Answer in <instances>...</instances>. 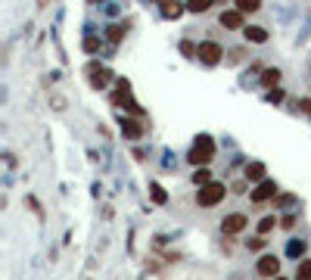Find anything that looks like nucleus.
Returning a JSON list of instances; mask_svg holds the SVG:
<instances>
[{
    "instance_id": "1",
    "label": "nucleus",
    "mask_w": 311,
    "mask_h": 280,
    "mask_svg": "<svg viewBox=\"0 0 311 280\" xmlns=\"http://www.w3.org/2000/svg\"><path fill=\"white\" fill-rule=\"evenodd\" d=\"M212 156H215V140L209 134H199L196 143H193V149H190V165H196V168L199 165H209Z\"/></svg>"
},
{
    "instance_id": "2",
    "label": "nucleus",
    "mask_w": 311,
    "mask_h": 280,
    "mask_svg": "<svg viewBox=\"0 0 311 280\" xmlns=\"http://www.w3.org/2000/svg\"><path fill=\"white\" fill-rule=\"evenodd\" d=\"M224 193H227V187L224 184H218V181H212V184H206V187H199V193H196V202L199 205H218L224 199Z\"/></svg>"
},
{
    "instance_id": "3",
    "label": "nucleus",
    "mask_w": 311,
    "mask_h": 280,
    "mask_svg": "<svg viewBox=\"0 0 311 280\" xmlns=\"http://www.w3.org/2000/svg\"><path fill=\"white\" fill-rule=\"evenodd\" d=\"M87 81H90V87H94V90H106L109 81H118V78L112 75V69H109V66L90 63V66H87Z\"/></svg>"
},
{
    "instance_id": "4",
    "label": "nucleus",
    "mask_w": 311,
    "mask_h": 280,
    "mask_svg": "<svg viewBox=\"0 0 311 280\" xmlns=\"http://www.w3.org/2000/svg\"><path fill=\"white\" fill-rule=\"evenodd\" d=\"M196 60L203 63V66H209V69H212V66H218V63L224 60V50H221V44H215V41H203V44H199Z\"/></svg>"
},
{
    "instance_id": "5",
    "label": "nucleus",
    "mask_w": 311,
    "mask_h": 280,
    "mask_svg": "<svg viewBox=\"0 0 311 280\" xmlns=\"http://www.w3.org/2000/svg\"><path fill=\"white\" fill-rule=\"evenodd\" d=\"M112 106H134V100H131V81L128 78H118L115 81V90H112Z\"/></svg>"
},
{
    "instance_id": "6",
    "label": "nucleus",
    "mask_w": 311,
    "mask_h": 280,
    "mask_svg": "<svg viewBox=\"0 0 311 280\" xmlns=\"http://www.w3.org/2000/svg\"><path fill=\"white\" fill-rule=\"evenodd\" d=\"M255 271H259L262 277H277L280 274V258L277 255H262L259 265H255Z\"/></svg>"
},
{
    "instance_id": "7",
    "label": "nucleus",
    "mask_w": 311,
    "mask_h": 280,
    "mask_svg": "<svg viewBox=\"0 0 311 280\" xmlns=\"http://www.w3.org/2000/svg\"><path fill=\"white\" fill-rule=\"evenodd\" d=\"M246 224H249V218L243 212H233V215H227L221 221V231L224 234H240V231H246Z\"/></svg>"
},
{
    "instance_id": "8",
    "label": "nucleus",
    "mask_w": 311,
    "mask_h": 280,
    "mask_svg": "<svg viewBox=\"0 0 311 280\" xmlns=\"http://www.w3.org/2000/svg\"><path fill=\"white\" fill-rule=\"evenodd\" d=\"M218 22H221L227 31H240V28H246V25H243V13H240V10H224L221 16H218Z\"/></svg>"
},
{
    "instance_id": "9",
    "label": "nucleus",
    "mask_w": 311,
    "mask_h": 280,
    "mask_svg": "<svg viewBox=\"0 0 311 280\" xmlns=\"http://www.w3.org/2000/svg\"><path fill=\"white\" fill-rule=\"evenodd\" d=\"M277 196V184L274 181H259V187L252 190V202H268Z\"/></svg>"
},
{
    "instance_id": "10",
    "label": "nucleus",
    "mask_w": 311,
    "mask_h": 280,
    "mask_svg": "<svg viewBox=\"0 0 311 280\" xmlns=\"http://www.w3.org/2000/svg\"><path fill=\"white\" fill-rule=\"evenodd\" d=\"M121 134H125L128 140H140V137H143V125H140L137 119L121 116Z\"/></svg>"
},
{
    "instance_id": "11",
    "label": "nucleus",
    "mask_w": 311,
    "mask_h": 280,
    "mask_svg": "<svg viewBox=\"0 0 311 280\" xmlns=\"http://www.w3.org/2000/svg\"><path fill=\"white\" fill-rule=\"evenodd\" d=\"M180 16H184V4H180V0H162V19L174 22Z\"/></svg>"
},
{
    "instance_id": "12",
    "label": "nucleus",
    "mask_w": 311,
    "mask_h": 280,
    "mask_svg": "<svg viewBox=\"0 0 311 280\" xmlns=\"http://www.w3.org/2000/svg\"><path fill=\"white\" fill-rule=\"evenodd\" d=\"M243 37H246L249 44H268V31L259 28V25H246V28H243Z\"/></svg>"
},
{
    "instance_id": "13",
    "label": "nucleus",
    "mask_w": 311,
    "mask_h": 280,
    "mask_svg": "<svg viewBox=\"0 0 311 280\" xmlns=\"http://www.w3.org/2000/svg\"><path fill=\"white\" fill-rule=\"evenodd\" d=\"M246 181H265V165L262 162L246 165Z\"/></svg>"
},
{
    "instance_id": "14",
    "label": "nucleus",
    "mask_w": 311,
    "mask_h": 280,
    "mask_svg": "<svg viewBox=\"0 0 311 280\" xmlns=\"http://www.w3.org/2000/svg\"><path fill=\"white\" fill-rule=\"evenodd\" d=\"M277 81H280V69H265L262 72V84L265 87H277Z\"/></svg>"
},
{
    "instance_id": "15",
    "label": "nucleus",
    "mask_w": 311,
    "mask_h": 280,
    "mask_svg": "<svg viewBox=\"0 0 311 280\" xmlns=\"http://www.w3.org/2000/svg\"><path fill=\"white\" fill-rule=\"evenodd\" d=\"M209 178H212V175H209V168H206V165H203V168H196V172H193V184H196V187H206V184H212Z\"/></svg>"
},
{
    "instance_id": "16",
    "label": "nucleus",
    "mask_w": 311,
    "mask_h": 280,
    "mask_svg": "<svg viewBox=\"0 0 311 280\" xmlns=\"http://www.w3.org/2000/svg\"><path fill=\"white\" fill-rule=\"evenodd\" d=\"M274 228H277V215H268V218H262L259 221V234L265 237V234H271Z\"/></svg>"
},
{
    "instance_id": "17",
    "label": "nucleus",
    "mask_w": 311,
    "mask_h": 280,
    "mask_svg": "<svg viewBox=\"0 0 311 280\" xmlns=\"http://www.w3.org/2000/svg\"><path fill=\"white\" fill-rule=\"evenodd\" d=\"M259 7H262V0H236V10H240L243 16H246V13H255Z\"/></svg>"
},
{
    "instance_id": "18",
    "label": "nucleus",
    "mask_w": 311,
    "mask_h": 280,
    "mask_svg": "<svg viewBox=\"0 0 311 280\" xmlns=\"http://www.w3.org/2000/svg\"><path fill=\"white\" fill-rule=\"evenodd\" d=\"M121 37H125V28H121V25H109V28H106V41H112V44H118Z\"/></svg>"
},
{
    "instance_id": "19",
    "label": "nucleus",
    "mask_w": 311,
    "mask_h": 280,
    "mask_svg": "<svg viewBox=\"0 0 311 280\" xmlns=\"http://www.w3.org/2000/svg\"><path fill=\"white\" fill-rule=\"evenodd\" d=\"M50 106L56 109V112H66V106H69V103H66V97H63V93H56V90H50Z\"/></svg>"
},
{
    "instance_id": "20",
    "label": "nucleus",
    "mask_w": 311,
    "mask_h": 280,
    "mask_svg": "<svg viewBox=\"0 0 311 280\" xmlns=\"http://www.w3.org/2000/svg\"><path fill=\"white\" fill-rule=\"evenodd\" d=\"M212 7V0H187V10L190 13H206Z\"/></svg>"
},
{
    "instance_id": "21",
    "label": "nucleus",
    "mask_w": 311,
    "mask_h": 280,
    "mask_svg": "<svg viewBox=\"0 0 311 280\" xmlns=\"http://www.w3.org/2000/svg\"><path fill=\"white\" fill-rule=\"evenodd\" d=\"M265 243H268V240H265V237L259 234V237H252V240H246V246H249L252 252H262V249H265Z\"/></svg>"
},
{
    "instance_id": "22",
    "label": "nucleus",
    "mask_w": 311,
    "mask_h": 280,
    "mask_svg": "<svg viewBox=\"0 0 311 280\" xmlns=\"http://www.w3.org/2000/svg\"><path fill=\"white\" fill-rule=\"evenodd\" d=\"M84 50H87V53H97V50H100V37H94V34L84 37Z\"/></svg>"
},
{
    "instance_id": "23",
    "label": "nucleus",
    "mask_w": 311,
    "mask_h": 280,
    "mask_svg": "<svg viewBox=\"0 0 311 280\" xmlns=\"http://www.w3.org/2000/svg\"><path fill=\"white\" fill-rule=\"evenodd\" d=\"M268 103H274V106H277V103H283V90L280 87H274V90H268V97H265Z\"/></svg>"
},
{
    "instance_id": "24",
    "label": "nucleus",
    "mask_w": 311,
    "mask_h": 280,
    "mask_svg": "<svg viewBox=\"0 0 311 280\" xmlns=\"http://www.w3.org/2000/svg\"><path fill=\"white\" fill-rule=\"evenodd\" d=\"M150 190H153V202H159V205H162V202H165V199H168V196H165V190H162V187H159V184H153V187H150Z\"/></svg>"
},
{
    "instance_id": "25",
    "label": "nucleus",
    "mask_w": 311,
    "mask_h": 280,
    "mask_svg": "<svg viewBox=\"0 0 311 280\" xmlns=\"http://www.w3.org/2000/svg\"><path fill=\"white\" fill-rule=\"evenodd\" d=\"M180 53H184V56H196V53H199V47H193L190 41H180Z\"/></svg>"
},
{
    "instance_id": "26",
    "label": "nucleus",
    "mask_w": 311,
    "mask_h": 280,
    "mask_svg": "<svg viewBox=\"0 0 311 280\" xmlns=\"http://www.w3.org/2000/svg\"><path fill=\"white\" fill-rule=\"evenodd\" d=\"M302 252H305V243H302V240L289 243V255H302Z\"/></svg>"
},
{
    "instance_id": "27",
    "label": "nucleus",
    "mask_w": 311,
    "mask_h": 280,
    "mask_svg": "<svg viewBox=\"0 0 311 280\" xmlns=\"http://www.w3.org/2000/svg\"><path fill=\"white\" fill-rule=\"evenodd\" d=\"M299 274H311V258H305L302 265H299Z\"/></svg>"
},
{
    "instance_id": "28",
    "label": "nucleus",
    "mask_w": 311,
    "mask_h": 280,
    "mask_svg": "<svg viewBox=\"0 0 311 280\" xmlns=\"http://www.w3.org/2000/svg\"><path fill=\"white\" fill-rule=\"evenodd\" d=\"M299 109H305V112H311V100H302V103H299Z\"/></svg>"
},
{
    "instance_id": "29",
    "label": "nucleus",
    "mask_w": 311,
    "mask_h": 280,
    "mask_svg": "<svg viewBox=\"0 0 311 280\" xmlns=\"http://www.w3.org/2000/svg\"><path fill=\"white\" fill-rule=\"evenodd\" d=\"M296 280H311V274H296Z\"/></svg>"
},
{
    "instance_id": "30",
    "label": "nucleus",
    "mask_w": 311,
    "mask_h": 280,
    "mask_svg": "<svg viewBox=\"0 0 311 280\" xmlns=\"http://www.w3.org/2000/svg\"><path fill=\"white\" fill-rule=\"evenodd\" d=\"M47 4H50V0H38V7H41V10H44V7H47Z\"/></svg>"
},
{
    "instance_id": "31",
    "label": "nucleus",
    "mask_w": 311,
    "mask_h": 280,
    "mask_svg": "<svg viewBox=\"0 0 311 280\" xmlns=\"http://www.w3.org/2000/svg\"><path fill=\"white\" fill-rule=\"evenodd\" d=\"M87 4H97V0H87Z\"/></svg>"
},
{
    "instance_id": "32",
    "label": "nucleus",
    "mask_w": 311,
    "mask_h": 280,
    "mask_svg": "<svg viewBox=\"0 0 311 280\" xmlns=\"http://www.w3.org/2000/svg\"><path fill=\"white\" fill-rule=\"evenodd\" d=\"M277 280H283V277H277Z\"/></svg>"
},
{
    "instance_id": "33",
    "label": "nucleus",
    "mask_w": 311,
    "mask_h": 280,
    "mask_svg": "<svg viewBox=\"0 0 311 280\" xmlns=\"http://www.w3.org/2000/svg\"><path fill=\"white\" fill-rule=\"evenodd\" d=\"M159 4H162V0H159Z\"/></svg>"
}]
</instances>
